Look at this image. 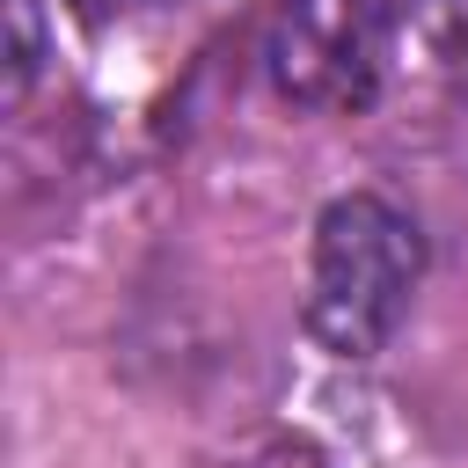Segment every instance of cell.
I'll list each match as a JSON object with an SVG mask.
<instances>
[{"label": "cell", "mask_w": 468, "mask_h": 468, "mask_svg": "<svg viewBox=\"0 0 468 468\" xmlns=\"http://www.w3.org/2000/svg\"><path fill=\"white\" fill-rule=\"evenodd\" d=\"M388 0H278L263 22V73L292 110H366L388 66Z\"/></svg>", "instance_id": "obj_2"}, {"label": "cell", "mask_w": 468, "mask_h": 468, "mask_svg": "<svg viewBox=\"0 0 468 468\" xmlns=\"http://www.w3.org/2000/svg\"><path fill=\"white\" fill-rule=\"evenodd\" d=\"M154 7H183V0H73L80 22H132V15H154Z\"/></svg>", "instance_id": "obj_5"}, {"label": "cell", "mask_w": 468, "mask_h": 468, "mask_svg": "<svg viewBox=\"0 0 468 468\" xmlns=\"http://www.w3.org/2000/svg\"><path fill=\"white\" fill-rule=\"evenodd\" d=\"M395 29L431 73L468 88V0H395Z\"/></svg>", "instance_id": "obj_3"}, {"label": "cell", "mask_w": 468, "mask_h": 468, "mask_svg": "<svg viewBox=\"0 0 468 468\" xmlns=\"http://www.w3.org/2000/svg\"><path fill=\"white\" fill-rule=\"evenodd\" d=\"M424 278V241L417 219L373 190H351L322 212L314 227V271H307V329L336 358H373L410 292Z\"/></svg>", "instance_id": "obj_1"}, {"label": "cell", "mask_w": 468, "mask_h": 468, "mask_svg": "<svg viewBox=\"0 0 468 468\" xmlns=\"http://www.w3.org/2000/svg\"><path fill=\"white\" fill-rule=\"evenodd\" d=\"M7 29H15V44H7V95L22 102V95H29V80H37V58H44L37 0H7Z\"/></svg>", "instance_id": "obj_4"}]
</instances>
